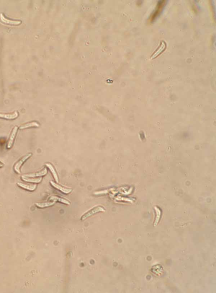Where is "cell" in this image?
<instances>
[{
    "label": "cell",
    "instance_id": "7a4b0ae2",
    "mask_svg": "<svg viewBox=\"0 0 216 293\" xmlns=\"http://www.w3.org/2000/svg\"><path fill=\"white\" fill-rule=\"evenodd\" d=\"M166 48V43L163 41H162L160 42V44L158 48H157L156 50L155 51V52L153 53V55L151 56V59H154L155 58H156L157 57H158L165 50Z\"/></svg>",
    "mask_w": 216,
    "mask_h": 293
},
{
    "label": "cell",
    "instance_id": "277c9868",
    "mask_svg": "<svg viewBox=\"0 0 216 293\" xmlns=\"http://www.w3.org/2000/svg\"><path fill=\"white\" fill-rule=\"evenodd\" d=\"M0 20L2 22L7 24L11 25H19L20 24L22 23L21 21H13V20H9V19L6 18L4 17L3 14H2V13L0 14Z\"/></svg>",
    "mask_w": 216,
    "mask_h": 293
},
{
    "label": "cell",
    "instance_id": "8fae6325",
    "mask_svg": "<svg viewBox=\"0 0 216 293\" xmlns=\"http://www.w3.org/2000/svg\"><path fill=\"white\" fill-rule=\"evenodd\" d=\"M47 172V170L45 168L41 172H37V173L27 174L24 175H23L27 177H36L44 176V175H46Z\"/></svg>",
    "mask_w": 216,
    "mask_h": 293
},
{
    "label": "cell",
    "instance_id": "5bb4252c",
    "mask_svg": "<svg viewBox=\"0 0 216 293\" xmlns=\"http://www.w3.org/2000/svg\"><path fill=\"white\" fill-rule=\"evenodd\" d=\"M53 204H54V203H37V205L38 207H40V208H44V207L51 206V205H53Z\"/></svg>",
    "mask_w": 216,
    "mask_h": 293
},
{
    "label": "cell",
    "instance_id": "9a60e30c",
    "mask_svg": "<svg viewBox=\"0 0 216 293\" xmlns=\"http://www.w3.org/2000/svg\"><path fill=\"white\" fill-rule=\"evenodd\" d=\"M51 199H52V200H59V201H61L62 202H63V203H66V204H69V202L65 200V199L59 198V197H52Z\"/></svg>",
    "mask_w": 216,
    "mask_h": 293
},
{
    "label": "cell",
    "instance_id": "9c48e42d",
    "mask_svg": "<svg viewBox=\"0 0 216 293\" xmlns=\"http://www.w3.org/2000/svg\"><path fill=\"white\" fill-rule=\"evenodd\" d=\"M50 184L51 185L53 186L54 187L56 188V189H58L59 190L63 192L65 194H68L69 193L71 192L72 191V189H67L65 187H62V186H60V185H58V184H56L55 182H53V181H50Z\"/></svg>",
    "mask_w": 216,
    "mask_h": 293
},
{
    "label": "cell",
    "instance_id": "ba28073f",
    "mask_svg": "<svg viewBox=\"0 0 216 293\" xmlns=\"http://www.w3.org/2000/svg\"><path fill=\"white\" fill-rule=\"evenodd\" d=\"M18 186L20 187L23 189H25L30 191H34L37 188V185L36 184H23V183H17Z\"/></svg>",
    "mask_w": 216,
    "mask_h": 293
},
{
    "label": "cell",
    "instance_id": "8992f818",
    "mask_svg": "<svg viewBox=\"0 0 216 293\" xmlns=\"http://www.w3.org/2000/svg\"><path fill=\"white\" fill-rule=\"evenodd\" d=\"M18 127L17 126L15 127L14 128H13L11 135H10V138H9L8 143L7 146L8 149H10L11 148V147L12 146V145H13V143H14V140H15V136H16L17 131H18Z\"/></svg>",
    "mask_w": 216,
    "mask_h": 293
},
{
    "label": "cell",
    "instance_id": "6da1fadb",
    "mask_svg": "<svg viewBox=\"0 0 216 293\" xmlns=\"http://www.w3.org/2000/svg\"><path fill=\"white\" fill-rule=\"evenodd\" d=\"M167 1H159L157 4L156 7L155 11H153V14L151 15L149 18V21L153 22L159 16L161 13L165 5L166 4Z\"/></svg>",
    "mask_w": 216,
    "mask_h": 293
},
{
    "label": "cell",
    "instance_id": "30bf717a",
    "mask_svg": "<svg viewBox=\"0 0 216 293\" xmlns=\"http://www.w3.org/2000/svg\"><path fill=\"white\" fill-rule=\"evenodd\" d=\"M22 179L25 182H30V183H39L42 181V177L38 178H34V177H29L23 175L21 177Z\"/></svg>",
    "mask_w": 216,
    "mask_h": 293
},
{
    "label": "cell",
    "instance_id": "5b68a950",
    "mask_svg": "<svg viewBox=\"0 0 216 293\" xmlns=\"http://www.w3.org/2000/svg\"><path fill=\"white\" fill-rule=\"evenodd\" d=\"M18 116L19 114L17 111H15L12 113H0V118L6 120H14L16 119Z\"/></svg>",
    "mask_w": 216,
    "mask_h": 293
},
{
    "label": "cell",
    "instance_id": "2e32d148",
    "mask_svg": "<svg viewBox=\"0 0 216 293\" xmlns=\"http://www.w3.org/2000/svg\"><path fill=\"white\" fill-rule=\"evenodd\" d=\"M3 166H4L3 164H2L1 163V162H0V168L2 167H3Z\"/></svg>",
    "mask_w": 216,
    "mask_h": 293
},
{
    "label": "cell",
    "instance_id": "4fadbf2b",
    "mask_svg": "<svg viewBox=\"0 0 216 293\" xmlns=\"http://www.w3.org/2000/svg\"><path fill=\"white\" fill-rule=\"evenodd\" d=\"M46 167H47L49 169L50 171H51V172H52V174L53 175V176L54 177V178H55V180H56V182H57V183H58V177L57 174L56 173V170H55L54 167L52 166V165L49 164V163H46Z\"/></svg>",
    "mask_w": 216,
    "mask_h": 293
},
{
    "label": "cell",
    "instance_id": "3957f363",
    "mask_svg": "<svg viewBox=\"0 0 216 293\" xmlns=\"http://www.w3.org/2000/svg\"><path fill=\"white\" fill-rule=\"evenodd\" d=\"M32 155V153H29V154L26 155L25 156L23 157L20 160H19L18 162H17L16 164H15V166H14V170H15V171L18 174H20V168L22 165L24 163L25 161L28 159V158H30V156Z\"/></svg>",
    "mask_w": 216,
    "mask_h": 293
},
{
    "label": "cell",
    "instance_id": "52a82bcc",
    "mask_svg": "<svg viewBox=\"0 0 216 293\" xmlns=\"http://www.w3.org/2000/svg\"><path fill=\"white\" fill-rule=\"evenodd\" d=\"M104 209L101 207H97L96 208H94L93 209L91 210V211H89L85 215L82 216V220H84V219L87 218V217H89V216L92 215L98 212L99 211H104Z\"/></svg>",
    "mask_w": 216,
    "mask_h": 293
},
{
    "label": "cell",
    "instance_id": "7c38bea8",
    "mask_svg": "<svg viewBox=\"0 0 216 293\" xmlns=\"http://www.w3.org/2000/svg\"><path fill=\"white\" fill-rule=\"evenodd\" d=\"M39 126V125L36 122H32L24 124V125L21 126L19 128L20 130H23L29 128L34 127H38Z\"/></svg>",
    "mask_w": 216,
    "mask_h": 293
}]
</instances>
